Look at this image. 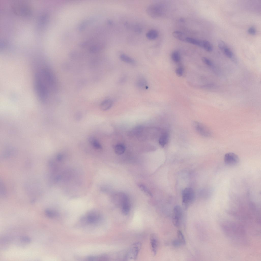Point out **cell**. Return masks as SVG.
Returning <instances> with one entry per match:
<instances>
[{
	"mask_svg": "<svg viewBox=\"0 0 261 261\" xmlns=\"http://www.w3.org/2000/svg\"><path fill=\"white\" fill-rule=\"evenodd\" d=\"M34 81L37 97L41 102H46L55 89L56 82L53 74L48 68L41 69L36 73Z\"/></svg>",
	"mask_w": 261,
	"mask_h": 261,
	"instance_id": "6da1fadb",
	"label": "cell"
},
{
	"mask_svg": "<svg viewBox=\"0 0 261 261\" xmlns=\"http://www.w3.org/2000/svg\"><path fill=\"white\" fill-rule=\"evenodd\" d=\"M226 233L228 236L237 239H243L244 237L245 231L242 227L232 222H226L223 225Z\"/></svg>",
	"mask_w": 261,
	"mask_h": 261,
	"instance_id": "7a4b0ae2",
	"label": "cell"
},
{
	"mask_svg": "<svg viewBox=\"0 0 261 261\" xmlns=\"http://www.w3.org/2000/svg\"><path fill=\"white\" fill-rule=\"evenodd\" d=\"M195 197L194 192L192 188L187 187L184 189L182 193V202L184 210H187L192 203Z\"/></svg>",
	"mask_w": 261,
	"mask_h": 261,
	"instance_id": "3957f363",
	"label": "cell"
},
{
	"mask_svg": "<svg viewBox=\"0 0 261 261\" xmlns=\"http://www.w3.org/2000/svg\"><path fill=\"white\" fill-rule=\"evenodd\" d=\"M161 4L159 3L151 4L147 6L146 12L149 16L153 18L158 17L161 16L162 12Z\"/></svg>",
	"mask_w": 261,
	"mask_h": 261,
	"instance_id": "277c9868",
	"label": "cell"
},
{
	"mask_svg": "<svg viewBox=\"0 0 261 261\" xmlns=\"http://www.w3.org/2000/svg\"><path fill=\"white\" fill-rule=\"evenodd\" d=\"M183 211L181 207L178 205L175 206L173 209L172 221L175 226L178 227L181 224L183 217Z\"/></svg>",
	"mask_w": 261,
	"mask_h": 261,
	"instance_id": "5b68a950",
	"label": "cell"
},
{
	"mask_svg": "<svg viewBox=\"0 0 261 261\" xmlns=\"http://www.w3.org/2000/svg\"><path fill=\"white\" fill-rule=\"evenodd\" d=\"M193 126L197 132L202 136L208 137L211 136V131L204 124L197 121H194Z\"/></svg>",
	"mask_w": 261,
	"mask_h": 261,
	"instance_id": "8992f818",
	"label": "cell"
},
{
	"mask_svg": "<svg viewBox=\"0 0 261 261\" xmlns=\"http://www.w3.org/2000/svg\"><path fill=\"white\" fill-rule=\"evenodd\" d=\"M239 160V158L238 155L233 153H228L224 156V162L227 165H235L238 163Z\"/></svg>",
	"mask_w": 261,
	"mask_h": 261,
	"instance_id": "52a82bcc",
	"label": "cell"
},
{
	"mask_svg": "<svg viewBox=\"0 0 261 261\" xmlns=\"http://www.w3.org/2000/svg\"><path fill=\"white\" fill-rule=\"evenodd\" d=\"M121 201L122 210L123 214L124 215L128 214L130 211V204L127 196L124 194L121 195Z\"/></svg>",
	"mask_w": 261,
	"mask_h": 261,
	"instance_id": "ba28073f",
	"label": "cell"
},
{
	"mask_svg": "<svg viewBox=\"0 0 261 261\" xmlns=\"http://www.w3.org/2000/svg\"><path fill=\"white\" fill-rule=\"evenodd\" d=\"M140 247L141 244L139 243H136L133 245L126 255V258L130 259H136L140 249Z\"/></svg>",
	"mask_w": 261,
	"mask_h": 261,
	"instance_id": "9c48e42d",
	"label": "cell"
},
{
	"mask_svg": "<svg viewBox=\"0 0 261 261\" xmlns=\"http://www.w3.org/2000/svg\"><path fill=\"white\" fill-rule=\"evenodd\" d=\"M100 218V215L97 212L93 211L90 212L87 215V220L88 222L90 223H94L98 220Z\"/></svg>",
	"mask_w": 261,
	"mask_h": 261,
	"instance_id": "30bf717a",
	"label": "cell"
},
{
	"mask_svg": "<svg viewBox=\"0 0 261 261\" xmlns=\"http://www.w3.org/2000/svg\"><path fill=\"white\" fill-rule=\"evenodd\" d=\"M169 139V135L165 131L161 135L159 139V143L161 146L164 147L168 143Z\"/></svg>",
	"mask_w": 261,
	"mask_h": 261,
	"instance_id": "8fae6325",
	"label": "cell"
},
{
	"mask_svg": "<svg viewBox=\"0 0 261 261\" xmlns=\"http://www.w3.org/2000/svg\"><path fill=\"white\" fill-rule=\"evenodd\" d=\"M113 105L112 101L109 99L105 100L103 101L101 103L100 106L101 110L103 111H106L109 110L112 106Z\"/></svg>",
	"mask_w": 261,
	"mask_h": 261,
	"instance_id": "7c38bea8",
	"label": "cell"
},
{
	"mask_svg": "<svg viewBox=\"0 0 261 261\" xmlns=\"http://www.w3.org/2000/svg\"><path fill=\"white\" fill-rule=\"evenodd\" d=\"M150 241L152 250L153 254L155 255L158 249V240L155 237L153 236L151 237Z\"/></svg>",
	"mask_w": 261,
	"mask_h": 261,
	"instance_id": "4fadbf2b",
	"label": "cell"
},
{
	"mask_svg": "<svg viewBox=\"0 0 261 261\" xmlns=\"http://www.w3.org/2000/svg\"><path fill=\"white\" fill-rule=\"evenodd\" d=\"M88 141L90 144L94 148L97 149H101L102 147L98 141L95 137H90Z\"/></svg>",
	"mask_w": 261,
	"mask_h": 261,
	"instance_id": "5bb4252c",
	"label": "cell"
},
{
	"mask_svg": "<svg viewBox=\"0 0 261 261\" xmlns=\"http://www.w3.org/2000/svg\"><path fill=\"white\" fill-rule=\"evenodd\" d=\"M146 35L148 38L151 40H153L155 39L158 37V33L156 30L152 29L147 31Z\"/></svg>",
	"mask_w": 261,
	"mask_h": 261,
	"instance_id": "9a60e30c",
	"label": "cell"
},
{
	"mask_svg": "<svg viewBox=\"0 0 261 261\" xmlns=\"http://www.w3.org/2000/svg\"><path fill=\"white\" fill-rule=\"evenodd\" d=\"M173 36L175 38L182 41H185L187 37L182 32L179 31H176L172 33Z\"/></svg>",
	"mask_w": 261,
	"mask_h": 261,
	"instance_id": "2e32d148",
	"label": "cell"
},
{
	"mask_svg": "<svg viewBox=\"0 0 261 261\" xmlns=\"http://www.w3.org/2000/svg\"><path fill=\"white\" fill-rule=\"evenodd\" d=\"M125 150V146L121 143L116 145L114 147V151L115 153L118 155H120L123 154Z\"/></svg>",
	"mask_w": 261,
	"mask_h": 261,
	"instance_id": "e0dca14e",
	"label": "cell"
},
{
	"mask_svg": "<svg viewBox=\"0 0 261 261\" xmlns=\"http://www.w3.org/2000/svg\"><path fill=\"white\" fill-rule=\"evenodd\" d=\"M186 41L192 44L202 47L203 41L198 40L192 38L187 37Z\"/></svg>",
	"mask_w": 261,
	"mask_h": 261,
	"instance_id": "ac0fdd59",
	"label": "cell"
},
{
	"mask_svg": "<svg viewBox=\"0 0 261 261\" xmlns=\"http://www.w3.org/2000/svg\"><path fill=\"white\" fill-rule=\"evenodd\" d=\"M121 59L123 61L128 63L133 64L135 61L134 60L130 57L124 54H122L120 56Z\"/></svg>",
	"mask_w": 261,
	"mask_h": 261,
	"instance_id": "d6986e66",
	"label": "cell"
},
{
	"mask_svg": "<svg viewBox=\"0 0 261 261\" xmlns=\"http://www.w3.org/2000/svg\"><path fill=\"white\" fill-rule=\"evenodd\" d=\"M137 85L138 87L142 89H147L148 87L146 81L142 78H140L138 80Z\"/></svg>",
	"mask_w": 261,
	"mask_h": 261,
	"instance_id": "ffe728a7",
	"label": "cell"
},
{
	"mask_svg": "<svg viewBox=\"0 0 261 261\" xmlns=\"http://www.w3.org/2000/svg\"><path fill=\"white\" fill-rule=\"evenodd\" d=\"M202 47L207 51L209 52L213 50V47L211 44L208 41L206 40L203 41Z\"/></svg>",
	"mask_w": 261,
	"mask_h": 261,
	"instance_id": "44dd1931",
	"label": "cell"
},
{
	"mask_svg": "<svg viewBox=\"0 0 261 261\" xmlns=\"http://www.w3.org/2000/svg\"><path fill=\"white\" fill-rule=\"evenodd\" d=\"M177 236L178 240L182 245L186 244V241L184 236L182 232L180 230H178L177 232Z\"/></svg>",
	"mask_w": 261,
	"mask_h": 261,
	"instance_id": "7402d4cb",
	"label": "cell"
},
{
	"mask_svg": "<svg viewBox=\"0 0 261 261\" xmlns=\"http://www.w3.org/2000/svg\"><path fill=\"white\" fill-rule=\"evenodd\" d=\"M171 58L174 62H178L180 59V56L179 53L177 51H174L172 54Z\"/></svg>",
	"mask_w": 261,
	"mask_h": 261,
	"instance_id": "603a6c76",
	"label": "cell"
},
{
	"mask_svg": "<svg viewBox=\"0 0 261 261\" xmlns=\"http://www.w3.org/2000/svg\"><path fill=\"white\" fill-rule=\"evenodd\" d=\"M45 213L47 216L51 218L57 216L58 214L56 212L48 209L45 211Z\"/></svg>",
	"mask_w": 261,
	"mask_h": 261,
	"instance_id": "cb8c5ba5",
	"label": "cell"
},
{
	"mask_svg": "<svg viewBox=\"0 0 261 261\" xmlns=\"http://www.w3.org/2000/svg\"><path fill=\"white\" fill-rule=\"evenodd\" d=\"M139 188L146 194L150 196L152 195L151 193L147 187L143 184H140L138 185Z\"/></svg>",
	"mask_w": 261,
	"mask_h": 261,
	"instance_id": "d4e9b609",
	"label": "cell"
},
{
	"mask_svg": "<svg viewBox=\"0 0 261 261\" xmlns=\"http://www.w3.org/2000/svg\"><path fill=\"white\" fill-rule=\"evenodd\" d=\"M223 51L224 54L228 58H231L233 56L231 51L228 47H226Z\"/></svg>",
	"mask_w": 261,
	"mask_h": 261,
	"instance_id": "484cf974",
	"label": "cell"
},
{
	"mask_svg": "<svg viewBox=\"0 0 261 261\" xmlns=\"http://www.w3.org/2000/svg\"><path fill=\"white\" fill-rule=\"evenodd\" d=\"M184 72V69L181 67H179L177 68L175 70V73L176 75L179 77L182 76Z\"/></svg>",
	"mask_w": 261,
	"mask_h": 261,
	"instance_id": "4316f807",
	"label": "cell"
},
{
	"mask_svg": "<svg viewBox=\"0 0 261 261\" xmlns=\"http://www.w3.org/2000/svg\"><path fill=\"white\" fill-rule=\"evenodd\" d=\"M218 46L219 48L222 50H223L224 49L227 47L225 43L221 40L218 41Z\"/></svg>",
	"mask_w": 261,
	"mask_h": 261,
	"instance_id": "83f0119b",
	"label": "cell"
},
{
	"mask_svg": "<svg viewBox=\"0 0 261 261\" xmlns=\"http://www.w3.org/2000/svg\"><path fill=\"white\" fill-rule=\"evenodd\" d=\"M202 60L203 62L205 64L209 66H211L212 65V63L211 61L205 57H202Z\"/></svg>",
	"mask_w": 261,
	"mask_h": 261,
	"instance_id": "f1b7e54d",
	"label": "cell"
},
{
	"mask_svg": "<svg viewBox=\"0 0 261 261\" xmlns=\"http://www.w3.org/2000/svg\"><path fill=\"white\" fill-rule=\"evenodd\" d=\"M248 32L250 34L254 35L256 33V31L255 28L253 27H250L248 30Z\"/></svg>",
	"mask_w": 261,
	"mask_h": 261,
	"instance_id": "f546056e",
	"label": "cell"
},
{
	"mask_svg": "<svg viewBox=\"0 0 261 261\" xmlns=\"http://www.w3.org/2000/svg\"><path fill=\"white\" fill-rule=\"evenodd\" d=\"M172 245L175 247H178L182 245L178 239H175L172 242Z\"/></svg>",
	"mask_w": 261,
	"mask_h": 261,
	"instance_id": "4dcf8cb0",
	"label": "cell"
},
{
	"mask_svg": "<svg viewBox=\"0 0 261 261\" xmlns=\"http://www.w3.org/2000/svg\"><path fill=\"white\" fill-rule=\"evenodd\" d=\"M20 240L21 241L26 242H30L31 241V239L29 237L25 236L21 237L20 238Z\"/></svg>",
	"mask_w": 261,
	"mask_h": 261,
	"instance_id": "1f68e13d",
	"label": "cell"
}]
</instances>
